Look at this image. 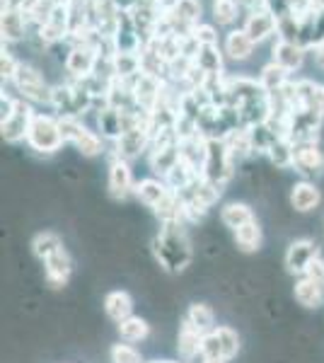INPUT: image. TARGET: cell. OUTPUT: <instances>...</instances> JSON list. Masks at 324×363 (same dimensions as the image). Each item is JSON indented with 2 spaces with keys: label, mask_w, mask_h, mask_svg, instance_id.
<instances>
[{
  "label": "cell",
  "mask_w": 324,
  "mask_h": 363,
  "mask_svg": "<svg viewBox=\"0 0 324 363\" xmlns=\"http://www.w3.org/2000/svg\"><path fill=\"white\" fill-rule=\"evenodd\" d=\"M293 294H296V301L300 303V306L308 308V310H317V308L324 306V286L315 284V281H310L305 277L296 279V289H293Z\"/></svg>",
  "instance_id": "7402d4cb"
},
{
  "label": "cell",
  "mask_w": 324,
  "mask_h": 363,
  "mask_svg": "<svg viewBox=\"0 0 324 363\" xmlns=\"http://www.w3.org/2000/svg\"><path fill=\"white\" fill-rule=\"evenodd\" d=\"M34 116H37V112L32 109V102H27V99H17L15 112L10 114L5 121H0V133H3V138L8 140V143L27 140Z\"/></svg>",
  "instance_id": "8992f818"
},
{
  "label": "cell",
  "mask_w": 324,
  "mask_h": 363,
  "mask_svg": "<svg viewBox=\"0 0 324 363\" xmlns=\"http://www.w3.org/2000/svg\"><path fill=\"white\" fill-rule=\"evenodd\" d=\"M216 335L218 339H220V349H223V359L230 361V359H235L238 356V351H240V335L233 330V327H228V325H220V327H216Z\"/></svg>",
  "instance_id": "74e56055"
},
{
  "label": "cell",
  "mask_w": 324,
  "mask_h": 363,
  "mask_svg": "<svg viewBox=\"0 0 324 363\" xmlns=\"http://www.w3.org/2000/svg\"><path fill=\"white\" fill-rule=\"evenodd\" d=\"M51 107L56 109V114L61 116H75L80 119L78 104H75V92H73V83H58L51 87Z\"/></svg>",
  "instance_id": "ffe728a7"
},
{
  "label": "cell",
  "mask_w": 324,
  "mask_h": 363,
  "mask_svg": "<svg viewBox=\"0 0 324 363\" xmlns=\"http://www.w3.org/2000/svg\"><path fill=\"white\" fill-rule=\"evenodd\" d=\"M240 10H242V5L238 0H213V20L223 27L233 25L238 20Z\"/></svg>",
  "instance_id": "8d00e7d4"
},
{
  "label": "cell",
  "mask_w": 324,
  "mask_h": 363,
  "mask_svg": "<svg viewBox=\"0 0 324 363\" xmlns=\"http://www.w3.org/2000/svg\"><path fill=\"white\" fill-rule=\"evenodd\" d=\"M133 194L138 196L140 201L145 203V206H150L152 211H155L164 201V199L172 194V189H169L167 182H164V179L145 177V179L135 182V191H133Z\"/></svg>",
  "instance_id": "2e32d148"
},
{
  "label": "cell",
  "mask_w": 324,
  "mask_h": 363,
  "mask_svg": "<svg viewBox=\"0 0 324 363\" xmlns=\"http://www.w3.org/2000/svg\"><path fill=\"white\" fill-rule=\"evenodd\" d=\"M293 157H296V145H293L288 138H279L269 150V160L279 169H291Z\"/></svg>",
  "instance_id": "e575fe53"
},
{
  "label": "cell",
  "mask_w": 324,
  "mask_h": 363,
  "mask_svg": "<svg viewBox=\"0 0 324 363\" xmlns=\"http://www.w3.org/2000/svg\"><path fill=\"white\" fill-rule=\"evenodd\" d=\"M119 335H121V342L138 344V342H143V339H148L150 325L143 318H135V315H131L128 320L119 322Z\"/></svg>",
  "instance_id": "1f68e13d"
},
{
  "label": "cell",
  "mask_w": 324,
  "mask_h": 363,
  "mask_svg": "<svg viewBox=\"0 0 324 363\" xmlns=\"http://www.w3.org/2000/svg\"><path fill=\"white\" fill-rule=\"evenodd\" d=\"M13 85L27 102H46V104L51 102V85L46 83L44 73L39 68L29 66V63H22L20 66Z\"/></svg>",
  "instance_id": "5b68a950"
},
{
  "label": "cell",
  "mask_w": 324,
  "mask_h": 363,
  "mask_svg": "<svg viewBox=\"0 0 324 363\" xmlns=\"http://www.w3.org/2000/svg\"><path fill=\"white\" fill-rule=\"evenodd\" d=\"M303 277H305V279H310V281H315V284L324 286V259H322V255L317 257V259H312V262H310V267L305 269Z\"/></svg>",
  "instance_id": "ee69618b"
},
{
  "label": "cell",
  "mask_w": 324,
  "mask_h": 363,
  "mask_svg": "<svg viewBox=\"0 0 324 363\" xmlns=\"http://www.w3.org/2000/svg\"><path fill=\"white\" fill-rule=\"evenodd\" d=\"M317 257H320V247H317L315 240L300 238V240H293V242L288 245L284 262H286L288 274H293V277H303L305 269L310 267V262L317 259Z\"/></svg>",
  "instance_id": "52a82bcc"
},
{
  "label": "cell",
  "mask_w": 324,
  "mask_h": 363,
  "mask_svg": "<svg viewBox=\"0 0 324 363\" xmlns=\"http://www.w3.org/2000/svg\"><path fill=\"white\" fill-rule=\"evenodd\" d=\"M264 8H267L269 13L276 17V20H284V17L293 15L291 0H267V5H264Z\"/></svg>",
  "instance_id": "7bdbcfd3"
},
{
  "label": "cell",
  "mask_w": 324,
  "mask_h": 363,
  "mask_svg": "<svg viewBox=\"0 0 324 363\" xmlns=\"http://www.w3.org/2000/svg\"><path fill=\"white\" fill-rule=\"evenodd\" d=\"M250 138H252V150H255L257 155H269L271 145L279 140V133L269 124H259L255 128H250Z\"/></svg>",
  "instance_id": "836d02e7"
},
{
  "label": "cell",
  "mask_w": 324,
  "mask_h": 363,
  "mask_svg": "<svg viewBox=\"0 0 324 363\" xmlns=\"http://www.w3.org/2000/svg\"><path fill=\"white\" fill-rule=\"evenodd\" d=\"M44 272H46V279L54 289H61V286L68 284L70 274H73V259H70L68 250L61 247L56 250L54 255H49L44 259Z\"/></svg>",
  "instance_id": "4fadbf2b"
},
{
  "label": "cell",
  "mask_w": 324,
  "mask_h": 363,
  "mask_svg": "<svg viewBox=\"0 0 324 363\" xmlns=\"http://www.w3.org/2000/svg\"><path fill=\"white\" fill-rule=\"evenodd\" d=\"M322 201V191L315 182L310 179H300L293 184L291 189V206L300 211V213H308V211H315Z\"/></svg>",
  "instance_id": "5bb4252c"
},
{
  "label": "cell",
  "mask_w": 324,
  "mask_h": 363,
  "mask_svg": "<svg viewBox=\"0 0 324 363\" xmlns=\"http://www.w3.org/2000/svg\"><path fill=\"white\" fill-rule=\"evenodd\" d=\"M208 140V138H206ZM235 174V162L228 153L225 140H208L206 143V162L201 169V177L211 184L225 189V184Z\"/></svg>",
  "instance_id": "3957f363"
},
{
  "label": "cell",
  "mask_w": 324,
  "mask_h": 363,
  "mask_svg": "<svg viewBox=\"0 0 324 363\" xmlns=\"http://www.w3.org/2000/svg\"><path fill=\"white\" fill-rule=\"evenodd\" d=\"M225 145H228V153L233 157V162H242L247 155H252V138H250V128H235L233 133L225 138Z\"/></svg>",
  "instance_id": "f1b7e54d"
},
{
  "label": "cell",
  "mask_w": 324,
  "mask_h": 363,
  "mask_svg": "<svg viewBox=\"0 0 324 363\" xmlns=\"http://www.w3.org/2000/svg\"><path fill=\"white\" fill-rule=\"evenodd\" d=\"M235 245L242 252H247V255L262 247V228H259L257 220H252V223L235 230Z\"/></svg>",
  "instance_id": "d6a6232c"
},
{
  "label": "cell",
  "mask_w": 324,
  "mask_h": 363,
  "mask_svg": "<svg viewBox=\"0 0 324 363\" xmlns=\"http://www.w3.org/2000/svg\"><path fill=\"white\" fill-rule=\"evenodd\" d=\"M63 133H61V121L54 114H37L29 128L27 145L32 150H37L41 155H54L63 148Z\"/></svg>",
  "instance_id": "7a4b0ae2"
},
{
  "label": "cell",
  "mask_w": 324,
  "mask_h": 363,
  "mask_svg": "<svg viewBox=\"0 0 324 363\" xmlns=\"http://www.w3.org/2000/svg\"><path fill=\"white\" fill-rule=\"evenodd\" d=\"M152 363H174V361H152Z\"/></svg>",
  "instance_id": "bcb514c9"
},
{
  "label": "cell",
  "mask_w": 324,
  "mask_h": 363,
  "mask_svg": "<svg viewBox=\"0 0 324 363\" xmlns=\"http://www.w3.org/2000/svg\"><path fill=\"white\" fill-rule=\"evenodd\" d=\"M201 179V174L196 172L191 165H186L184 160H179L177 165L169 169V174L164 177V182H167V186L172 191H177V194H181V191H186L191 184H196V182Z\"/></svg>",
  "instance_id": "d4e9b609"
},
{
  "label": "cell",
  "mask_w": 324,
  "mask_h": 363,
  "mask_svg": "<svg viewBox=\"0 0 324 363\" xmlns=\"http://www.w3.org/2000/svg\"><path fill=\"white\" fill-rule=\"evenodd\" d=\"M271 54H274V63H279V66H284L288 73H293V70L303 68L305 56H308V49H303L300 44L281 42V39H276Z\"/></svg>",
  "instance_id": "e0dca14e"
},
{
  "label": "cell",
  "mask_w": 324,
  "mask_h": 363,
  "mask_svg": "<svg viewBox=\"0 0 324 363\" xmlns=\"http://www.w3.org/2000/svg\"><path fill=\"white\" fill-rule=\"evenodd\" d=\"M95 63H97V49H92V46H73L63 66H66L70 80H85L87 75H92Z\"/></svg>",
  "instance_id": "7c38bea8"
},
{
  "label": "cell",
  "mask_w": 324,
  "mask_h": 363,
  "mask_svg": "<svg viewBox=\"0 0 324 363\" xmlns=\"http://www.w3.org/2000/svg\"><path fill=\"white\" fill-rule=\"evenodd\" d=\"M252 220H257L255 211H252L242 201H230V203H225V206L220 208V223L225 228H230L233 233L238 230V228L252 223Z\"/></svg>",
  "instance_id": "cb8c5ba5"
},
{
  "label": "cell",
  "mask_w": 324,
  "mask_h": 363,
  "mask_svg": "<svg viewBox=\"0 0 324 363\" xmlns=\"http://www.w3.org/2000/svg\"><path fill=\"white\" fill-rule=\"evenodd\" d=\"M186 322H191L194 327H196L201 335H208V332L216 330V313L211 310L206 303H194V306H189V310H186L184 315Z\"/></svg>",
  "instance_id": "f546056e"
},
{
  "label": "cell",
  "mask_w": 324,
  "mask_h": 363,
  "mask_svg": "<svg viewBox=\"0 0 324 363\" xmlns=\"http://www.w3.org/2000/svg\"><path fill=\"white\" fill-rule=\"evenodd\" d=\"M293 169L303 174L305 179L320 177L324 172V153L317 143H298L296 157H293Z\"/></svg>",
  "instance_id": "30bf717a"
},
{
  "label": "cell",
  "mask_w": 324,
  "mask_h": 363,
  "mask_svg": "<svg viewBox=\"0 0 324 363\" xmlns=\"http://www.w3.org/2000/svg\"><path fill=\"white\" fill-rule=\"evenodd\" d=\"M242 29L250 34L252 42L262 44V42H267V39H271L276 32H279V20H276V17L271 15L267 8L252 10V13H247V20H245Z\"/></svg>",
  "instance_id": "8fae6325"
},
{
  "label": "cell",
  "mask_w": 324,
  "mask_h": 363,
  "mask_svg": "<svg viewBox=\"0 0 324 363\" xmlns=\"http://www.w3.org/2000/svg\"><path fill=\"white\" fill-rule=\"evenodd\" d=\"M150 131L143 126L131 128V131H123L119 140H114V155L121 157V160H133V157H140L145 150H150Z\"/></svg>",
  "instance_id": "ba28073f"
},
{
  "label": "cell",
  "mask_w": 324,
  "mask_h": 363,
  "mask_svg": "<svg viewBox=\"0 0 324 363\" xmlns=\"http://www.w3.org/2000/svg\"><path fill=\"white\" fill-rule=\"evenodd\" d=\"M107 186L109 194L114 199H128L135 191V182H133V172L128 160H121V157H111L109 162V177H107Z\"/></svg>",
  "instance_id": "9c48e42d"
},
{
  "label": "cell",
  "mask_w": 324,
  "mask_h": 363,
  "mask_svg": "<svg viewBox=\"0 0 324 363\" xmlns=\"http://www.w3.org/2000/svg\"><path fill=\"white\" fill-rule=\"evenodd\" d=\"M255 46L257 44L250 39V34L240 27V29H230L225 34V46H223V51H225V56L233 58V61H247V58H252V54H255Z\"/></svg>",
  "instance_id": "ac0fdd59"
},
{
  "label": "cell",
  "mask_w": 324,
  "mask_h": 363,
  "mask_svg": "<svg viewBox=\"0 0 324 363\" xmlns=\"http://www.w3.org/2000/svg\"><path fill=\"white\" fill-rule=\"evenodd\" d=\"M61 121V133H63V140L70 145H75V150H80L85 157H97L99 153L104 150V138L97 136L95 131H90L87 126H82L80 119L75 116H58Z\"/></svg>",
  "instance_id": "277c9868"
},
{
  "label": "cell",
  "mask_w": 324,
  "mask_h": 363,
  "mask_svg": "<svg viewBox=\"0 0 324 363\" xmlns=\"http://www.w3.org/2000/svg\"><path fill=\"white\" fill-rule=\"evenodd\" d=\"M97 128L102 133V138L107 140H119L123 133V112L114 107H107L104 112L97 114Z\"/></svg>",
  "instance_id": "4316f807"
},
{
  "label": "cell",
  "mask_w": 324,
  "mask_h": 363,
  "mask_svg": "<svg viewBox=\"0 0 324 363\" xmlns=\"http://www.w3.org/2000/svg\"><path fill=\"white\" fill-rule=\"evenodd\" d=\"M150 169L155 174H160V179H164L169 174L177 162L181 160V153H179V143H172V145H162V148H150Z\"/></svg>",
  "instance_id": "44dd1931"
},
{
  "label": "cell",
  "mask_w": 324,
  "mask_h": 363,
  "mask_svg": "<svg viewBox=\"0 0 324 363\" xmlns=\"http://www.w3.org/2000/svg\"><path fill=\"white\" fill-rule=\"evenodd\" d=\"M201 363H228L225 359H201Z\"/></svg>",
  "instance_id": "f6af8a7d"
},
{
  "label": "cell",
  "mask_w": 324,
  "mask_h": 363,
  "mask_svg": "<svg viewBox=\"0 0 324 363\" xmlns=\"http://www.w3.org/2000/svg\"><path fill=\"white\" fill-rule=\"evenodd\" d=\"M111 356V363H143V356H140V351L133 347V344L128 342H119L114 344L109 351Z\"/></svg>",
  "instance_id": "f35d334b"
},
{
  "label": "cell",
  "mask_w": 324,
  "mask_h": 363,
  "mask_svg": "<svg viewBox=\"0 0 324 363\" xmlns=\"http://www.w3.org/2000/svg\"><path fill=\"white\" fill-rule=\"evenodd\" d=\"M27 15L22 8H3V20H0V29H3L5 44H15L27 37Z\"/></svg>",
  "instance_id": "9a60e30c"
},
{
  "label": "cell",
  "mask_w": 324,
  "mask_h": 363,
  "mask_svg": "<svg viewBox=\"0 0 324 363\" xmlns=\"http://www.w3.org/2000/svg\"><path fill=\"white\" fill-rule=\"evenodd\" d=\"M201 344H203V335L191 325V322L181 320L179 325V339H177V351L184 361H191L196 356H201Z\"/></svg>",
  "instance_id": "d6986e66"
},
{
  "label": "cell",
  "mask_w": 324,
  "mask_h": 363,
  "mask_svg": "<svg viewBox=\"0 0 324 363\" xmlns=\"http://www.w3.org/2000/svg\"><path fill=\"white\" fill-rule=\"evenodd\" d=\"M104 313L109 320H114L116 325L123 320H128L133 315V298L126 291H111L104 298Z\"/></svg>",
  "instance_id": "603a6c76"
},
{
  "label": "cell",
  "mask_w": 324,
  "mask_h": 363,
  "mask_svg": "<svg viewBox=\"0 0 324 363\" xmlns=\"http://www.w3.org/2000/svg\"><path fill=\"white\" fill-rule=\"evenodd\" d=\"M194 63H196L208 78H223V75H225V70H223V54L218 46H201V51L194 58Z\"/></svg>",
  "instance_id": "83f0119b"
},
{
  "label": "cell",
  "mask_w": 324,
  "mask_h": 363,
  "mask_svg": "<svg viewBox=\"0 0 324 363\" xmlns=\"http://www.w3.org/2000/svg\"><path fill=\"white\" fill-rule=\"evenodd\" d=\"M206 143H208V140H206L201 133L189 138V140H181V143H179L181 160H184L186 165H191L199 174H201L203 162H206Z\"/></svg>",
  "instance_id": "484cf974"
},
{
  "label": "cell",
  "mask_w": 324,
  "mask_h": 363,
  "mask_svg": "<svg viewBox=\"0 0 324 363\" xmlns=\"http://www.w3.org/2000/svg\"><path fill=\"white\" fill-rule=\"evenodd\" d=\"M201 359H223V349H220V339H218L216 330L203 335L201 344Z\"/></svg>",
  "instance_id": "60d3db41"
},
{
  "label": "cell",
  "mask_w": 324,
  "mask_h": 363,
  "mask_svg": "<svg viewBox=\"0 0 324 363\" xmlns=\"http://www.w3.org/2000/svg\"><path fill=\"white\" fill-rule=\"evenodd\" d=\"M194 37L201 46H218V32L213 25H196Z\"/></svg>",
  "instance_id": "b9f144b4"
},
{
  "label": "cell",
  "mask_w": 324,
  "mask_h": 363,
  "mask_svg": "<svg viewBox=\"0 0 324 363\" xmlns=\"http://www.w3.org/2000/svg\"><path fill=\"white\" fill-rule=\"evenodd\" d=\"M288 75H291V73H288L284 66H279V63L271 61V63H267V66L262 68V73H259V83H262V87L267 92H279L281 87L291 80Z\"/></svg>",
  "instance_id": "4dcf8cb0"
},
{
  "label": "cell",
  "mask_w": 324,
  "mask_h": 363,
  "mask_svg": "<svg viewBox=\"0 0 324 363\" xmlns=\"http://www.w3.org/2000/svg\"><path fill=\"white\" fill-rule=\"evenodd\" d=\"M20 66H22V63L13 56V51H5L3 49V56H0V75H3L5 83H13L17 70H20Z\"/></svg>",
  "instance_id": "ab89813d"
},
{
  "label": "cell",
  "mask_w": 324,
  "mask_h": 363,
  "mask_svg": "<svg viewBox=\"0 0 324 363\" xmlns=\"http://www.w3.org/2000/svg\"><path fill=\"white\" fill-rule=\"evenodd\" d=\"M61 247H63V240L58 238L56 233H51V230L39 233V235L32 240V252L39 257L41 262H44L49 255H54L56 250H61Z\"/></svg>",
  "instance_id": "d590c367"
},
{
  "label": "cell",
  "mask_w": 324,
  "mask_h": 363,
  "mask_svg": "<svg viewBox=\"0 0 324 363\" xmlns=\"http://www.w3.org/2000/svg\"><path fill=\"white\" fill-rule=\"evenodd\" d=\"M152 252L160 267L169 274H181L194 259L191 242L184 233V223H162L152 240Z\"/></svg>",
  "instance_id": "6da1fadb"
}]
</instances>
